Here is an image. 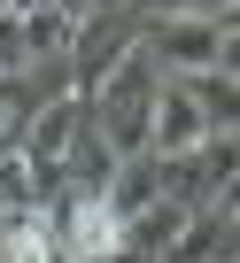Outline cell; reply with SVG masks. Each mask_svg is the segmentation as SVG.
<instances>
[{"label":"cell","mask_w":240,"mask_h":263,"mask_svg":"<svg viewBox=\"0 0 240 263\" xmlns=\"http://www.w3.org/2000/svg\"><path fill=\"white\" fill-rule=\"evenodd\" d=\"M163 85H171V78L147 62V47H132L124 62L101 78V93L85 101V108L101 116V147H108L116 163L147 155V132H155V93H163Z\"/></svg>","instance_id":"6da1fadb"},{"label":"cell","mask_w":240,"mask_h":263,"mask_svg":"<svg viewBox=\"0 0 240 263\" xmlns=\"http://www.w3.org/2000/svg\"><path fill=\"white\" fill-rule=\"evenodd\" d=\"M140 47L163 78H209L217 70V47H225V24L209 16H163V24H140Z\"/></svg>","instance_id":"7a4b0ae2"},{"label":"cell","mask_w":240,"mask_h":263,"mask_svg":"<svg viewBox=\"0 0 240 263\" xmlns=\"http://www.w3.org/2000/svg\"><path fill=\"white\" fill-rule=\"evenodd\" d=\"M209 140H217V132H209V108H201L194 78H171V85L155 93V132H147V155H155V163H186V155H201Z\"/></svg>","instance_id":"3957f363"},{"label":"cell","mask_w":240,"mask_h":263,"mask_svg":"<svg viewBox=\"0 0 240 263\" xmlns=\"http://www.w3.org/2000/svg\"><path fill=\"white\" fill-rule=\"evenodd\" d=\"M101 201H108V217H116V224H140L147 209H163V201H171V163H155V155L116 163V171H108V186H101Z\"/></svg>","instance_id":"277c9868"},{"label":"cell","mask_w":240,"mask_h":263,"mask_svg":"<svg viewBox=\"0 0 240 263\" xmlns=\"http://www.w3.org/2000/svg\"><path fill=\"white\" fill-rule=\"evenodd\" d=\"M24 24V62H70L78 54V39H85V24L78 16H62V8H39V16H16Z\"/></svg>","instance_id":"5b68a950"},{"label":"cell","mask_w":240,"mask_h":263,"mask_svg":"<svg viewBox=\"0 0 240 263\" xmlns=\"http://www.w3.org/2000/svg\"><path fill=\"white\" fill-rule=\"evenodd\" d=\"M31 217H39V178L24 171V155H0V240Z\"/></svg>","instance_id":"8992f818"},{"label":"cell","mask_w":240,"mask_h":263,"mask_svg":"<svg viewBox=\"0 0 240 263\" xmlns=\"http://www.w3.org/2000/svg\"><path fill=\"white\" fill-rule=\"evenodd\" d=\"M16 70H24V24H16V16H0V85H8Z\"/></svg>","instance_id":"52a82bcc"},{"label":"cell","mask_w":240,"mask_h":263,"mask_svg":"<svg viewBox=\"0 0 240 263\" xmlns=\"http://www.w3.org/2000/svg\"><path fill=\"white\" fill-rule=\"evenodd\" d=\"M217 78L240 85V31H225V47H217Z\"/></svg>","instance_id":"ba28073f"},{"label":"cell","mask_w":240,"mask_h":263,"mask_svg":"<svg viewBox=\"0 0 240 263\" xmlns=\"http://www.w3.org/2000/svg\"><path fill=\"white\" fill-rule=\"evenodd\" d=\"M54 8H62V16H78V24H85V16H101V0H54Z\"/></svg>","instance_id":"9c48e42d"},{"label":"cell","mask_w":240,"mask_h":263,"mask_svg":"<svg viewBox=\"0 0 240 263\" xmlns=\"http://www.w3.org/2000/svg\"><path fill=\"white\" fill-rule=\"evenodd\" d=\"M232 8H240V0H201V16H209V24H225Z\"/></svg>","instance_id":"30bf717a"},{"label":"cell","mask_w":240,"mask_h":263,"mask_svg":"<svg viewBox=\"0 0 240 263\" xmlns=\"http://www.w3.org/2000/svg\"><path fill=\"white\" fill-rule=\"evenodd\" d=\"M39 8H54V0H8V16H39Z\"/></svg>","instance_id":"8fae6325"},{"label":"cell","mask_w":240,"mask_h":263,"mask_svg":"<svg viewBox=\"0 0 240 263\" xmlns=\"http://www.w3.org/2000/svg\"><path fill=\"white\" fill-rule=\"evenodd\" d=\"M225 31H240V8H232V16H225Z\"/></svg>","instance_id":"7c38bea8"},{"label":"cell","mask_w":240,"mask_h":263,"mask_svg":"<svg viewBox=\"0 0 240 263\" xmlns=\"http://www.w3.org/2000/svg\"><path fill=\"white\" fill-rule=\"evenodd\" d=\"M0 16H8V0H0Z\"/></svg>","instance_id":"4fadbf2b"}]
</instances>
